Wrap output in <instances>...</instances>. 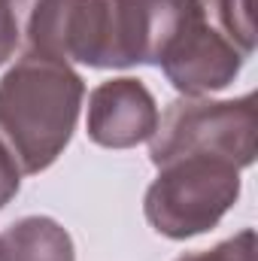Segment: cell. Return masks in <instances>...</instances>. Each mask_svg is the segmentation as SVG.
<instances>
[{"mask_svg": "<svg viewBox=\"0 0 258 261\" xmlns=\"http://www.w3.org/2000/svg\"><path fill=\"white\" fill-rule=\"evenodd\" d=\"M155 128V100L137 79H116L94 88L88 107V134L94 143L125 149L152 137Z\"/></svg>", "mask_w": 258, "mask_h": 261, "instance_id": "obj_4", "label": "cell"}, {"mask_svg": "<svg viewBox=\"0 0 258 261\" xmlns=\"http://www.w3.org/2000/svg\"><path fill=\"white\" fill-rule=\"evenodd\" d=\"M240 167L219 155H179L161 164L146 195V216L158 234L173 240L213 228L240 195Z\"/></svg>", "mask_w": 258, "mask_h": 261, "instance_id": "obj_2", "label": "cell"}, {"mask_svg": "<svg viewBox=\"0 0 258 261\" xmlns=\"http://www.w3.org/2000/svg\"><path fill=\"white\" fill-rule=\"evenodd\" d=\"M82 79L55 58L24 55L0 82V140L24 173L46 170L79 119Z\"/></svg>", "mask_w": 258, "mask_h": 261, "instance_id": "obj_1", "label": "cell"}, {"mask_svg": "<svg viewBox=\"0 0 258 261\" xmlns=\"http://www.w3.org/2000/svg\"><path fill=\"white\" fill-rule=\"evenodd\" d=\"M219 155L237 167L255 158V97L246 94L228 103L179 100L167 110L152 140V161L161 167L179 155Z\"/></svg>", "mask_w": 258, "mask_h": 261, "instance_id": "obj_3", "label": "cell"}, {"mask_svg": "<svg viewBox=\"0 0 258 261\" xmlns=\"http://www.w3.org/2000/svg\"><path fill=\"white\" fill-rule=\"evenodd\" d=\"M15 192H18V170H15V161H12L9 149L0 143V206Z\"/></svg>", "mask_w": 258, "mask_h": 261, "instance_id": "obj_7", "label": "cell"}, {"mask_svg": "<svg viewBox=\"0 0 258 261\" xmlns=\"http://www.w3.org/2000/svg\"><path fill=\"white\" fill-rule=\"evenodd\" d=\"M0 261H9L6 258V246H3V240H0Z\"/></svg>", "mask_w": 258, "mask_h": 261, "instance_id": "obj_8", "label": "cell"}, {"mask_svg": "<svg viewBox=\"0 0 258 261\" xmlns=\"http://www.w3.org/2000/svg\"><path fill=\"white\" fill-rule=\"evenodd\" d=\"M18 43V21L12 12V0H0V64L15 52Z\"/></svg>", "mask_w": 258, "mask_h": 261, "instance_id": "obj_6", "label": "cell"}, {"mask_svg": "<svg viewBox=\"0 0 258 261\" xmlns=\"http://www.w3.org/2000/svg\"><path fill=\"white\" fill-rule=\"evenodd\" d=\"M179 261H255V234L243 231L240 237L210 249V252H197V255H186Z\"/></svg>", "mask_w": 258, "mask_h": 261, "instance_id": "obj_5", "label": "cell"}]
</instances>
